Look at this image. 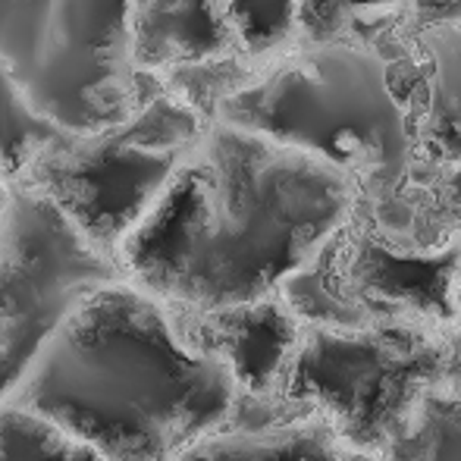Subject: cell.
<instances>
[{"label": "cell", "instance_id": "2", "mask_svg": "<svg viewBox=\"0 0 461 461\" xmlns=\"http://www.w3.org/2000/svg\"><path fill=\"white\" fill-rule=\"evenodd\" d=\"M239 399L236 376L179 336L170 304L126 279L88 298L0 405L50 420L104 461H179L230 424Z\"/></svg>", "mask_w": 461, "mask_h": 461}, {"label": "cell", "instance_id": "10", "mask_svg": "<svg viewBox=\"0 0 461 461\" xmlns=\"http://www.w3.org/2000/svg\"><path fill=\"white\" fill-rule=\"evenodd\" d=\"M132 50L148 76L242 57L223 0H132Z\"/></svg>", "mask_w": 461, "mask_h": 461}, {"label": "cell", "instance_id": "5", "mask_svg": "<svg viewBox=\"0 0 461 461\" xmlns=\"http://www.w3.org/2000/svg\"><path fill=\"white\" fill-rule=\"evenodd\" d=\"M461 361V327L386 323L336 330L304 323L274 399L327 420L380 458Z\"/></svg>", "mask_w": 461, "mask_h": 461}, {"label": "cell", "instance_id": "8", "mask_svg": "<svg viewBox=\"0 0 461 461\" xmlns=\"http://www.w3.org/2000/svg\"><path fill=\"white\" fill-rule=\"evenodd\" d=\"M179 336L204 358L220 361L249 399H274L283 370L302 339L304 321L279 292L264 302L220 311L170 304Z\"/></svg>", "mask_w": 461, "mask_h": 461}, {"label": "cell", "instance_id": "3", "mask_svg": "<svg viewBox=\"0 0 461 461\" xmlns=\"http://www.w3.org/2000/svg\"><path fill=\"white\" fill-rule=\"evenodd\" d=\"M389 73V54L367 38L304 44L230 97L217 122L327 160L374 211L399 198L420 167L414 101Z\"/></svg>", "mask_w": 461, "mask_h": 461}, {"label": "cell", "instance_id": "1", "mask_svg": "<svg viewBox=\"0 0 461 461\" xmlns=\"http://www.w3.org/2000/svg\"><path fill=\"white\" fill-rule=\"evenodd\" d=\"M346 173L298 148L211 122L120 249L129 283L220 311L285 292L352 223Z\"/></svg>", "mask_w": 461, "mask_h": 461}, {"label": "cell", "instance_id": "13", "mask_svg": "<svg viewBox=\"0 0 461 461\" xmlns=\"http://www.w3.org/2000/svg\"><path fill=\"white\" fill-rule=\"evenodd\" d=\"M0 101H4V110H0V126H4V141H0L4 170H0V176H4V185H13L35 167V160L50 145H57L69 132H63L54 122L38 116L23 101V95L13 88V82L4 79V76H0Z\"/></svg>", "mask_w": 461, "mask_h": 461}, {"label": "cell", "instance_id": "12", "mask_svg": "<svg viewBox=\"0 0 461 461\" xmlns=\"http://www.w3.org/2000/svg\"><path fill=\"white\" fill-rule=\"evenodd\" d=\"M376 461H461V361Z\"/></svg>", "mask_w": 461, "mask_h": 461}, {"label": "cell", "instance_id": "7", "mask_svg": "<svg viewBox=\"0 0 461 461\" xmlns=\"http://www.w3.org/2000/svg\"><path fill=\"white\" fill-rule=\"evenodd\" d=\"M0 211V395L10 393L48 339L126 270L41 192L4 185Z\"/></svg>", "mask_w": 461, "mask_h": 461}, {"label": "cell", "instance_id": "9", "mask_svg": "<svg viewBox=\"0 0 461 461\" xmlns=\"http://www.w3.org/2000/svg\"><path fill=\"white\" fill-rule=\"evenodd\" d=\"M179 461H376L327 420L279 399L242 395L232 420Z\"/></svg>", "mask_w": 461, "mask_h": 461}, {"label": "cell", "instance_id": "11", "mask_svg": "<svg viewBox=\"0 0 461 461\" xmlns=\"http://www.w3.org/2000/svg\"><path fill=\"white\" fill-rule=\"evenodd\" d=\"M420 95L414 97L420 167L461 170V4L414 32Z\"/></svg>", "mask_w": 461, "mask_h": 461}, {"label": "cell", "instance_id": "15", "mask_svg": "<svg viewBox=\"0 0 461 461\" xmlns=\"http://www.w3.org/2000/svg\"><path fill=\"white\" fill-rule=\"evenodd\" d=\"M242 57L258 63H279L298 48V4H249L230 0Z\"/></svg>", "mask_w": 461, "mask_h": 461}, {"label": "cell", "instance_id": "14", "mask_svg": "<svg viewBox=\"0 0 461 461\" xmlns=\"http://www.w3.org/2000/svg\"><path fill=\"white\" fill-rule=\"evenodd\" d=\"M0 456L4 461H104L92 446L13 405H0Z\"/></svg>", "mask_w": 461, "mask_h": 461}, {"label": "cell", "instance_id": "6", "mask_svg": "<svg viewBox=\"0 0 461 461\" xmlns=\"http://www.w3.org/2000/svg\"><path fill=\"white\" fill-rule=\"evenodd\" d=\"M207 126L204 116L164 88L122 126L63 135L13 185L48 194L104 255L120 261L126 239Z\"/></svg>", "mask_w": 461, "mask_h": 461}, {"label": "cell", "instance_id": "4", "mask_svg": "<svg viewBox=\"0 0 461 461\" xmlns=\"http://www.w3.org/2000/svg\"><path fill=\"white\" fill-rule=\"evenodd\" d=\"M0 76L69 135L129 122L164 92L132 50V0H4Z\"/></svg>", "mask_w": 461, "mask_h": 461}]
</instances>
